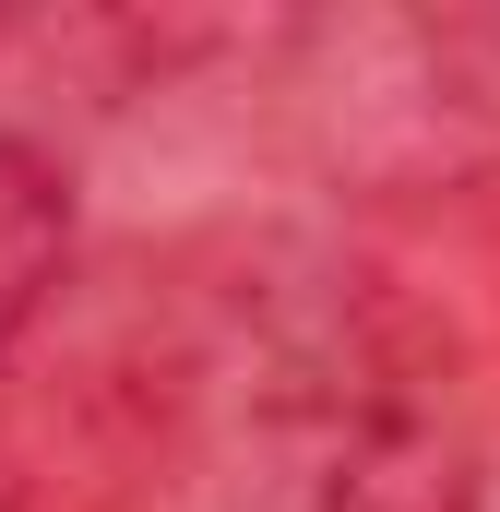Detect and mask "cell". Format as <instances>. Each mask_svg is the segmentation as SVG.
Segmentation results:
<instances>
[{
  "mask_svg": "<svg viewBox=\"0 0 500 512\" xmlns=\"http://www.w3.org/2000/svg\"><path fill=\"white\" fill-rule=\"evenodd\" d=\"M84 251V203H72V167L24 131H0V358L48 322V298L72 286Z\"/></svg>",
  "mask_w": 500,
  "mask_h": 512,
  "instance_id": "obj_2",
  "label": "cell"
},
{
  "mask_svg": "<svg viewBox=\"0 0 500 512\" xmlns=\"http://www.w3.org/2000/svg\"><path fill=\"white\" fill-rule=\"evenodd\" d=\"M477 346L393 274L310 262L262 286L215 370L227 512H489Z\"/></svg>",
  "mask_w": 500,
  "mask_h": 512,
  "instance_id": "obj_1",
  "label": "cell"
}]
</instances>
